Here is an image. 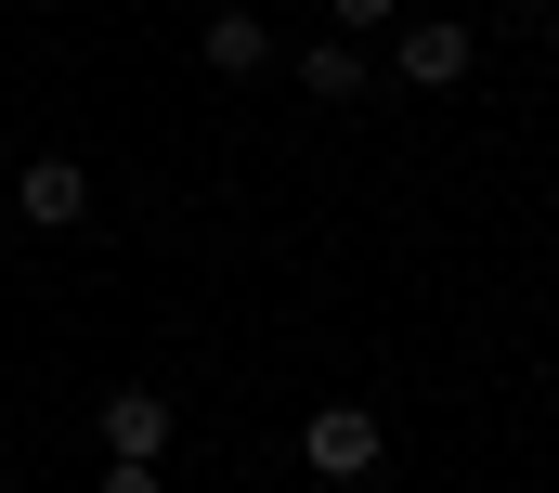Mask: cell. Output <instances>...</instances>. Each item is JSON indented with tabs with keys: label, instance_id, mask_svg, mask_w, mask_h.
I'll return each mask as SVG.
<instances>
[{
	"label": "cell",
	"instance_id": "6da1fadb",
	"mask_svg": "<svg viewBox=\"0 0 559 493\" xmlns=\"http://www.w3.org/2000/svg\"><path fill=\"white\" fill-rule=\"evenodd\" d=\"M378 455H391V429H378L365 402H312V416H299V468H312V481H378Z\"/></svg>",
	"mask_w": 559,
	"mask_h": 493
},
{
	"label": "cell",
	"instance_id": "7a4b0ae2",
	"mask_svg": "<svg viewBox=\"0 0 559 493\" xmlns=\"http://www.w3.org/2000/svg\"><path fill=\"white\" fill-rule=\"evenodd\" d=\"M468 65H481V52H468V26H455V13L391 26V79H404V92H468Z\"/></svg>",
	"mask_w": 559,
	"mask_h": 493
},
{
	"label": "cell",
	"instance_id": "3957f363",
	"mask_svg": "<svg viewBox=\"0 0 559 493\" xmlns=\"http://www.w3.org/2000/svg\"><path fill=\"white\" fill-rule=\"evenodd\" d=\"M13 221H26V235L92 221V169H79V156H26V169H13Z\"/></svg>",
	"mask_w": 559,
	"mask_h": 493
},
{
	"label": "cell",
	"instance_id": "277c9868",
	"mask_svg": "<svg viewBox=\"0 0 559 493\" xmlns=\"http://www.w3.org/2000/svg\"><path fill=\"white\" fill-rule=\"evenodd\" d=\"M92 429H105V455L156 468V455H169V429H182V402H169V389H105V416H92Z\"/></svg>",
	"mask_w": 559,
	"mask_h": 493
},
{
	"label": "cell",
	"instance_id": "5b68a950",
	"mask_svg": "<svg viewBox=\"0 0 559 493\" xmlns=\"http://www.w3.org/2000/svg\"><path fill=\"white\" fill-rule=\"evenodd\" d=\"M286 79H299L312 105H365V92H378V65H365V39H312V52H299Z\"/></svg>",
	"mask_w": 559,
	"mask_h": 493
},
{
	"label": "cell",
	"instance_id": "8992f818",
	"mask_svg": "<svg viewBox=\"0 0 559 493\" xmlns=\"http://www.w3.org/2000/svg\"><path fill=\"white\" fill-rule=\"evenodd\" d=\"M195 52H209L222 79H274V26H261L248 0H235V13H209V39H195Z\"/></svg>",
	"mask_w": 559,
	"mask_h": 493
},
{
	"label": "cell",
	"instance_id": "52a82bcc",
	"mask_svg": "<svg viewBox=\"0 0 559 493\" xmlns=\"http://www.w3.org/2000/svg\"><path fill=\"white\" fill-rule=\"evenodd\" d=\"M338 13V39H365V26H404V0H325Z\"/></svg>",
	"mask_w": 559,
	"mask_h": 493
},
{
	"label": "cell",
	"instance_id": "ba28073f",
	"mask_svg": "<svg viewBox=\"0 0 559 493\" xmlns=\"http://www.w3.org/2000/svg\"><path fill=\"white\" fill-rule=\"evenodd\" d=\"M92 493H169V481H156V468H131V455H105V481H92Z\"/></svg>",
	"mask_w": 559,
	"mask_h": 493
}]
</instances>
